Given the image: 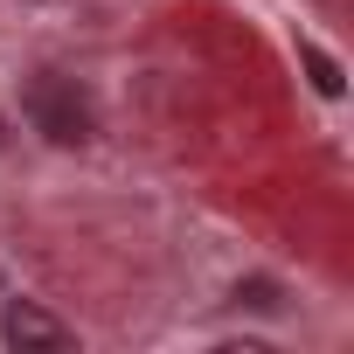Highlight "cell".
I'll return each mask as SVG.
<instances>
[{
    "mask_svg": "<svg viewBox=\"0 0 354 354\" xmlns=\"http://www.w3.org/2000/svg\"><path fill=\"white\" fill-rule=\"evenodd\" d=\"M28 118L56 139V146H77V139H91V97L77 91V77H56V70H42L35 84H28Z\"/></svg>",
    "mask_w": 354,
    "mask_h": 354,
    "instance_id": "cell-1",
    "label": "cell"
},
{
    "mask_svg": "<svg viewBox=\"0 0 354 354\" xmlns=\"http://www.w3.org/2000/svg\"><path fill=\"white\" fill-rule=\"evenodd\" d=\"M0 333H8V347H21V354H56V347H70V326L63 319H49L42 306H8V319H0Z\"/></svg>",
    "mask_w": 354,
    "mask_h": 354,
    "instance_id": "cell-2",
    "label": "cell"
},
{
    "mask_svg": "<svg viewBox=\"0 0 354 354\" xmlns=\"http://www.w3.org/2000/svg\"><path fill=\"white\" fill-rule=\"evenodd\" d=\"M306 70H313V84H319V91H326V97H333V91H340V63H333V56H319V49H313V42H306Z\"/></svg>",
    "mask_w": 354,
    "mask_h": 354,
    "instance_id": "cell-3",
    "label": "cell"
}]
</instances>
